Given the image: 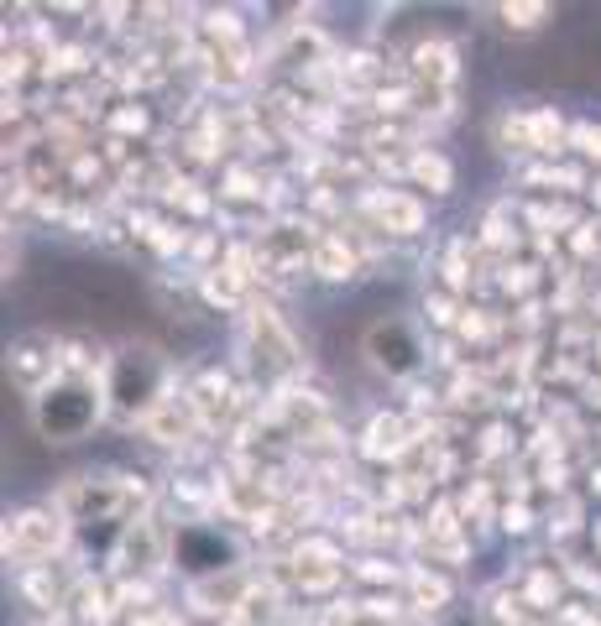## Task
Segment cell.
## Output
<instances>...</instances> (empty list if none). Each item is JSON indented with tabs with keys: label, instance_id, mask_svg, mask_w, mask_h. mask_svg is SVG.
<instances>
[]
</instances>
